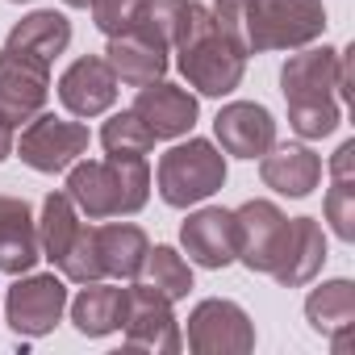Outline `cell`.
<instances>
[{"instance_id": "1f68e13d", "label": "cell", "mask_w": 355, "mask_h": 355, "mask_svg": "<svg viewBox=\"0 0 355 355\" xmlns=\"http://www.w3.org/2000/svg\"><path fill=\"white\" fill-rule=\"evenodd\" d=\"M13 5H26V0H13Z\"/></svg>"}, {"instance_id": "8fae6325", "label": "cell", "mask_w": 355, "mask_h": 355, "mask_svg": "<svg viewBox=\"0 0 355 355\" xmlns=\"http://www.w3.org/2000/svg\"><path fill=\"white\" fill-rule=\"evenodd\" d=\"M167 55H171V46L163 42V34L146 17L134 30L109 38V46H105V63L113 67L117 84H125V88H142L150 80H163V71L171 63Z\"/></svg>"}, {"instance_id": "9a60e30c", "label": "cell", "mask_w": 355, "mask_h": 355, "mask_svg": "<svg viewBox=\"0 0 355 355\" xmlns=\"http://www.w3.org/2000/svg\"><path fill=\"white\" fill-rule=\"evenodd\" d=\"M214 134L226 155L234 159H259L276 146V117L255 101H230L214 117Z\"/></svg>"}, {"instance_id": "ac0fdd59", "label": "cell", "mask_w": 355, "mask_h": 355, "mask_svg": "<svg viewBox=\"0 0 355 355\" xmlns=\"http://www.w3.org/2000/svg\"><path fill=\"white\" fill-rule=\"evenodd\" d=\"M42 259L38 222L26 197H0V276H26Z\"/></svg>"}, {"instance_id": "7a4b0ae2", "label": "cell", "mask_w": 355, "mask_h": 355, "mask_svg": "<svg viewBox=\"0 0 355 355\" xmlns=\"http://www.w3.org/2000/svg\"><path fill=\"white\" fill-rule=\"evenodd\" d=\"M80 218L105 222L138 214L150 197V167L138 155H109V159H76L67 167V189Z\"/></svg>"}, {"instance_id": "484cf974", "label": "cell", "mask_w": 355, "mask_h": 355, "mask_svg": "<svg viewBox=\"0 0 355 355\" xmlns=\"http://www.w3.org/2000/svg\"><path fill=\"white\" fill-rule=\"evenodd\" d=\"M142 276L167 301H180L193 288V268H189V259L175 251V247H150L146 251V263H142Z\"/></svg>"}, {"instance_id": "277c9868", "label": "cell", "mask_w": 355, "mask_h": 355, "mask_svg": "<svg viewBox=\"0 0 355 355\" xmlns=\"http://www.w3.org/2000/svg\"><path fill=\"white\" fill-rule=\"evenodd\" d=\"M175 67L189 80V88H197L201 96H230L243 84L247 71V51L218 30L214 13L175 46Z\"/></svg>"}, {"instance_id": "7c38bea8", "label": "cell", "mask_w": 355, "mask_h": 355, "mask_svg": "<svg viewBox=\"0 0 355 355\" xmlns=\"http://www.w3.org/2000/svg\"><path fill=\"white\" fill-rule=\"evenodd\" d=\"M51 96V63L21 55L13 46L0 51V113H9L17 125L38 117Z\"/></svg>"}, {"instance_id": "52a82bcc", "label": "cell", "mask_w": 355, "mask_h": 355, "mask_svg": "<svg viewBox=\"0 0 355 355\" xmlns=\"http://www.w3.org/2000/svg\"><path fill=\"white\" fill-rule=\"evenodd\" d=\"M88 142H92V134H88L84 121H63L55 113H38V117H30V125L21 130L13 150L21 155L26 167H34L42 175H55V171H67L88 150Z\"/></svg>"}, {"instance_id": "7402d4cb", "label": "cell", "mask_w": 355, "mask_h": 355, "mask_svg": "<svg viewBox=\"0 0 355 355\" xmlns=\"http://www.w3.org/2000/svg\"><path fill=\"white\" fill-rule=\"evenodd\" d=\"M146 251H150V239L138 226H130V222L96 226V255H101V272L105 276H113V280H138L142 263H146Z\"/></svg>"}, {"instance_id": "e0dca14e", "label": "cell", "mask_w": 355, "mask_h": 355, "mask_svg": "<svg viewBox=\"0 0 355 355\" xmlns=\"http://www.w3.org/2000/svg\"><path fill=\"white\" fill-rule=\"evenodd\" d=\"M259 180L280 197H309L322 184V155L305 142H284L259 155Z\"/></svg>"}, {"instance_id": "2e32d148", "label": "cell", "mask_w": 355, "mask_h": 355, "mask_svg": "<svg viewBox=\"0 0 355 355\" xmlns=\"http://www.w3.org/2000/svg\"><path fill=\"white\" fill-rule=\"evenodd\" d=\"M59 101L71 117H101L117 101V76L105 63V55H84L76 59L63 80H59Z\"/></svg>"}, {"instance_id": "603a6c76", "label": "cell", "mask_w": 355, "mask_h": 355, "mask_svg": "<svg viewBox=\"0 0 355 355\" xmlns=\"http://www.w3.org/2000/svg\"><path fill=\"white\" fill-rule=\"evenodd\" d=\"M5 46H13V51H21V55H34V59H42V63H55V59L71 46V21H67L63 13H55V9H38V13L21 17V21L9 30Z\"/></svg>"}, {"instance_id": "ffe728a7", "label": "cell", "mask_w": 355, "mask_h": 355, "mask_svg": "<svg viewBox=\"0 0 355 355\" xmlns=\"http://www.w3.org/2000/svg\"><path fill=\"white\" fill-rule=\"evenodd\" d=\"M322 263H326V234H322L318 218H293L288 243H284V255H280L272 280L280 288H301L322 272Z\"/></svg>"}, {"instance_id": "4dcf8cb0", "label": "cell", "mask_w": 355, "mask_h": 355, "mask_svg": "<svg viewBox=\"0 0 355 355\" xmlns=\"http://www.w3.org/2000/svg\"><path fill=\"white\" fill-rule=\"evenodd\" d=\"M63 5H67V9H88L92 0H63Z\"/></svg>"}, {"instance_id": "9c48e42d", "label": "cell", "mask_w": 355, "mask_h": 355, "mask_svg": "<svg viewBox=\"0 0 355 355\" xmlns=\"http://www.w3.org/2000/svg\"><path fill=\"white\" fill-rule=\"evenodd\" d=\"M189 351L197 355H247L255 351V326L243 305L209 297L189 313Z\"/></svg>"}, {"instance_id": "6da1fadb", "label": "cell", "mask_w": 355, "mask_h": 355, "mask_svg": "<svg viewBox=\"0 0 355 355\" xmlns=\"http://www.w3.org/2000/svg\"><path fill=\"white\" fill-rule=\"evenodd\" d=\"M280 92L288 105V125L301 138H326L343 121V101L351 96V51L309 46L288 55L280 67Z\"/></svg>"}, {"instance_id": "5b68a950", "label": "cell", "mask_w": 355, "mask_h": 355, "mask_svg": "<svg viewBox=\"0 0 355 355\" xmlns=\"http://www.w3.org/2000/svg\"><path fill=\"white\" fill-rule=\"evenodd\" d=\"M326 34L322 0H247V55L301 51Z\"/></svg>"}, {"instance_id": "ba28073f", "label": "cell", "mask_w": 355, "mask_h": 355, "mask_svg": "<svg viewBox=\"0 0 355 355\" xmlns=\"http://www.w3.org/2000/svg\"><path fill=\"white\" fill-rule=\"evenodd\" d=\"M175 301H167L159 288H150L146 280L142 284H130L125 288V347L130 351H167L175 355L184 347V334L175 326V313H171Z\"/></svg>"}, {"instance_id": "4316f807", "label": "cell", "mask_w": 355, "mask_h": 355, "mask_svg": "<svg viewBox=\"0 0 355 355\" xmlns=\"http://www.w3.org/2000/svg\"><path fill=\"white\" fill-rule=\"evenodd\" d=\"M101 146H105L109 155H138V159H146V155L155 150V134L146 130V121H142L134 109H125V113H113V117L105 121Z\"/></svg>"}, {"instance_id": "d6986e66", "label": "cell", "mask_w": 355, "mask_h": 355, "mask_svg": "<svg viewBox=\"0 0 355 355\" xmlns=\"http://www.w3.org/2000/svg\"><path fill=\"white\" fill-rule=\"evenodd\" d=\"M305 318L309 326L330 338L334 351H351L355 334V284L351 280H326L305 297Z\"/></svg>"}, {"instance_id": "30bf717a", "label": "cell", "mask_w": 355, "mask_h": 355, "mask_svg": "<svg viewBox=\"0 0 355 355\" xmlns=\"http://www.w3.org/2000/svg\"><path fill=\"white\" fill-rule=\"evenodd\" d=\"M234 226H239V263L272 276L284 255L293 218H284L272 201H247L234 209Z\"/></svg>"}, {"instance_id": "8992f818", "label": "cell", "mask_w": 355, "mask_h": 355, "mask_svg": "<svg viewBox=\"0 0 355 355\" xmlns=\"http://www.w3.org/2000/svg\"><path fill=\"white\" fill-rule=\"evenodd\" d=\"M67 309V284L55 272H26L5 297V322L17 338H42L63 322Z\"/></svg>"}, {"instance_id": "44dd1931", "label": "cell", "mask_w": 355, "mask_h": 355, "mask_svg": "<svg viewBox=\"0 0 355 355\" xmlns=\"http://www.w3.org/2000/svg\"><path fill=\"white\" fill-rule=\"evenodd\" d=\"M67 309H71V326L84 338H105V334L121 330V322H125V288L105 284V280H88L80 288V297L67 301Z\"/></svg>"}, {"instance_id": "d4e9b609", "label": "cell", "mask_w": 355, "mask_h": 355, "mask_svg": "<svg viewBox=\"0 0 355 355\" xmlns=\"http://www.w3.org/2000/svg\"><path fill=\"white\" fill-rule=\"evenodd\" d=\"M80 230H84V222H80V209L71 205V197H67V193H46V201H42V218H38V243H42V255H46L51 263H59V259L71 251V243H76Z\"/></svg>"}, {"instance_id": "f546056e", "label": "cell", "mask_w": 355, "mask_h": 355, "mask_svg": "<svg viewBox=\"0 0 355 355\" xmlns=\"http://www.w3.org/2000/svg\"><path fill=\"white\" fill-rule=\"evenodd\" d=\"M13 142H17V121L9 113H0V163L13 155Z\"/></svg>"}, {"instance_id": "3957f363", "label": "cell", "mask_w": 355, "mask_h": 355, "mask_svg": "<svg viewBox=\"0 0 355 355\" xmlns=\"http://www.w3.org/2000/svg\"><path fill=\"white\" fill-rule=\"evenodd\" d=\"M155 184H159L163 205H171V209L201 205V201H209L226 184V155L209 138L175 142L171 150L159 155Z\"/></svg>"}, {"instance_id": "5bb4252c", "label": "cell", "mask_w": 355, "mask_h": 355, "mask_svg": "<svg viewBox=\"0 0 355 355\" xmlns=\"http://www.w3.org/2000/svg\"><path fill=\"white\" fill-rule=\"evenodd\" d=\"M134 113L146 121V130H150L155 142H159V138H184V134H193L201 105H197V96H193L189 88H180V84L150 80V84L138 88Z\"/></svg>"}, {"instance_id": "f1b7e54d", "label": "cell", "mask_w": 355, "mask_h": 355, "mask_svg": "<svg viewBox=\"0 0 355 355\" xmlns=\"http://www.w3.org/2000/svg\"><path fill=\"white\" fill-rule=\"evenodd\" d=\"M209 13H214L218 30H222V34H230V38L247 51V0H218Z\"/></svg>"}, {"instance_id": "cb8c5ba5", "label": "cell", "mask_w": 355, "mask_h": 355, "mask_svg": "<svg viewBox=\"0 0 355 355\" xmlns=\"http://www.w3.org/2000/svg\"><path fill=\"white\" fill-rule=\"evenodd\" d=\"M355 138H347L330 159V189H326V222L334 239L355 243Z\"/></svg>"}, {"instance_id": "83f0119b", "label": "cell", "mask_w": 355, "mask_h": 355, "mask_svg": "<svg viewBox=\"0 0 355 355\" xmlns=\"http://www.w3.org/2000/svg\"><path fill=\"white\" fill-rule=\"evenodd\" d=\"M92 21L105 38H117L125 30H134L146 17V0H92Z\"/></svg>"}, {"instance_id": "4fadbf2b", "label": "cell", "mask_w": 355, "mask_h": 355, "mask_svg": "<svg viewBox=\"0 0 355 355\" xmlns=\"http://www.w3.org/2000/svg\"><path fill=\"white\" fill-rule=\"evenodd\" d=\"M180 243L189 251V259L197 268H230L239 259V226H234V209L222 205H205L197 214H189V222L180 226Z\"/></svg>"}]
</instances>
